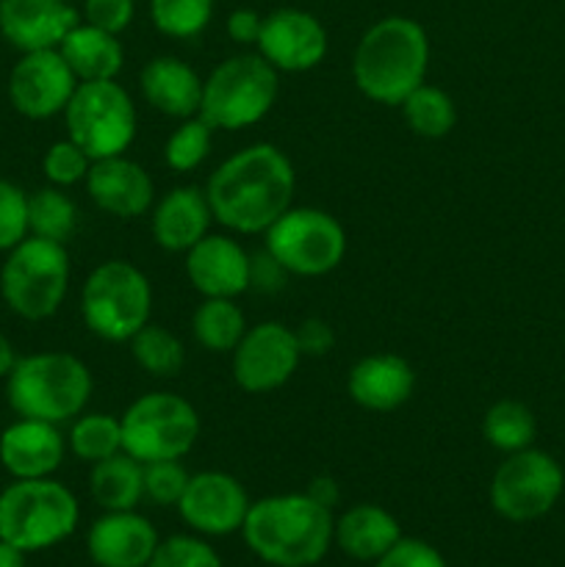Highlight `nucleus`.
<instances>
[{
    "mask_svg": "<svg viewBox=\"0 0 565 567\" xmlns=\"http://www.w3.org/2000/svg\"><path fill=\"white\" fill-rule=\"evenodd\" d=\"M66 449L83 463H100L122 452V421L116 415L86 413L72 421Z\"/></svg>",
    "mask_w": 565,
    "mask_h": 567,
    "instance_id": "33",
    "label": "nucleus"
},
{
    "mask_svg": "<svg viewBox=\"0 0 565 567\" xmlns=\"http://www.w3.org/2000/svg\"><path fill=\"white\" fill-rule=\"evenodd\" d=\"M294 338H297L302 358H325L336 347V330L325 319H316V316L299 321Z\"/></svg>",
    "mask_w": 565,
    "mask_h": 567,
    "instance_id": "42",
    "label": "nucleus"
},
{
    "mask_svg": "<svg viewBox=\"0 0 565 567\" xmlns=\"http://www.w3.org/2000/svg\"><path fill=\"white\" fill-rule=\"evenodd\" d=\"M430 66V37L415 20L382 17L360 37L352 78L360 94L380 105H402L424 83Z\"/></svg>",
    "mask_w": 565,
    "mask_h": 567,
    "instance_id": "3",
    "label": "nucleus"
},
{
    "mask_svg": "<svg viewBox=\"0 0 565 567\" xmlns=\"http://www.w3.org/2000/svg\"><path fill=\"white\" fill-rule=\"evenodd\" d=\"M402 116L421 138H443L458 125V105L443 89L421 83L402 100Z\"/></svg>",
    "mask_w": 565,
    "mask_h": 567,
    "instance_id": "31",
    "label": "nucleus"
},
{
    "mask_svg": "<svg viewBox=\"0 0 565 567\" xmlns=\"http://www.w3.org/2000/svg\"><path fill=\"white\" fill-rule=\"evenodd\" d=\"M214 144V127L203 116H188L170 133L164 144V164L172 172H192L208 158Z\"/></svg>",
    "mask_w": 565,
    "mask_h": 567,
    "instance_id": "35",
    "label": "nucleus"
},
{
    "mask_svg": "<svg viewBox=\"0 0 565 567\" xmlns=\"http://www.w3.org/2000/svg\"><path fill=\"white\" fill-rule=\"evenodd\" d=\"M122 421V452L138 463L183 460L199 437V415L188 399L177 393H144Z\"/></svg>",
    "mask_w": 565,
    "mask_h": 567,
    "instance_id": "9",
    "label": "nucleus"
},
{
    "mask_svg": "<svg viewBox=\"0 0 565 567\" xmlns=\"http://www.w3.org/2000/svg\"><path fill=\"white\" fill-rule=\"evenodd\" d=\"M136 14L133 0H83V22L120 37Z\"/></svg>",
    "mask_w": 565,
    "mask_h": 567,
    "instance_id": "41",
    "label": "nucleus"
},
{
    "mask_svg": "<svg viewBox=\"0 0 565 567\" xmlns=\"http://www.w3.org/2000/svg\"><path fill=\"white\" fill-rule=\"evenodd\" d=\"M0 567H25V551L0 540Z\"/></svg>",
    "mask_w": 565,
    "mask_h": 567,
    "instance_id": "47",
    "label": "nucleus"
},
{
    "mask_svg": "<svg viewBox=\"0 0 565 567\" xmlns=\"http://www.w3.org/2000/svg\"><path fill=\"white\" fill-rule=\"evenodd\" d=\"M89 493L103 513L136 509L144 498V465L120 452L92 465Z\"/></svg>",
    "mask_w": 565,
    "mask_h": 567,
    "instance_id": "27",
    "label": "nucleus"
},
{
    "mask_svg": "<svg viewBox=\"0 0 565 567\" xmlns=\"http://www.w3.org/2000/svg\"><path fill=\"white\" fill-rule=\"evenodd\" d=\"M308 493L314 502H319L321 507L332 509L338 504V498H341V487H338V482L332 480V476H316V480H310L308 485Z\"/></svg>",
    "mask_w": 565,
    "mask_h": 567,
    "instance_id": "45",
    "label": "nucleus"
},
{
    "mask_svg": "<svg viewBox=\"0 0 565 567\" xmlns=\"http://www.w3.org/2000/svg\"><path fill=\"white\" fill-rule=\"evenodd\" d=\"M347 391L358 408L371 413H393L413 396L415 371L399 354H366L349 369Z\"/></svg>",
    "mask_w": 565,
    "mask_h": 567,
    "instance_id": "22",
    "label": "nucleus"
},
{
    "mask_svg": "<svg viewBox=\"0 0 565 567\" xmlns=\"http://www.w3.org/2000/svg\"><path fill=\"white\" fill-rule=\"evenodd\" d=\"M374 567H446V559L435 546L415 537H402L393 548H388Z\"/></svg>",
    "mask_w": 565,
    "mask_h": 567,
    "instance_id": "40",
    "label": "nucleus"
},
{
    "mask_svg": "<svg viewBox=\"0 0 565 567\" xmlns=\"http://www.w3.org/2000/svg\"><path fill=\"white\" fill-rule=\"evenodd\" d=\"M216 0H150L153 25L164 37L194 39L208 28Z\"/></svg>",
    "mask_w": 565,
    "mask_h": 567,
    "instance_id": "34",
    "label": "nucleus"
},
{
    "mask_svg": "<svg viewBox=\"0 0 565 567\" xmlns=\"http://www.w3.org/2000/svg\"><path fill=\"white\" fill-rule=\"evenodd\" d=\"M70 288V255L64 244L25 236L9 249L0 269V293L14 316L44 321L55 316Z\"/></svg>",
    "mask_w": 565,
    "mask_h": 567,
    "instance_id": "8",
    "label": "nucleus"
},
{
    "mask_svg": "<svg viewBox=\"0 0 565 567\" xmlns=\"http://www.w3.org/2000/svg\"><path fill=\"white\" fill-rule=\"evenodd\" d=\"M258 53L275 66L277 72H308L325 61L330 50L327 28L321 25L319 17L310 11L275 9L264 17L258 37Z\"/></svg>",
    "mask_w": 565,
    "mask_h": 567,
    "instance_id": "16",
    "label": "nucleus"
},
{
    "mask_svg": "<svg viewBox=\"0 0 565 567\" xmlns=\"http://www.w3.org/2000/svg\"><path fill=\"white\" fill-rule=\"evenodd\" d=\"M402 540V526L380 504H355L336 518L332 543L358 563H377L388 548Z\"/></svg>",
    "mask_w": 565,
    "mask_h": 567,
    "instance_id": "25",
    "label": "nucleus"
},
{
    "mask_svg": "<svg viewBox=\"0 0 565 567\" xmlns=\"http://www.w3.org/2000/svg\"><path fill=\"white\" fill-rule=\"evenodd\" d=\"M186 277L203 299H236L249 291V252L236 238L208 233L186 252Z\"/></svg>",
    "mask_w": 565,
    "mask_h": 567,
    "instance_id": "20",
    "label": "nucleus"
},
{
    "mask_svg": "<svg viewBox=\"0 0 565 567\" xmlns=\"http://www.w3.org/2000/svg\"><path fill=\"white\" fill-rule=\"evenodd\" d=\"M138 86H142L144 100L170 120H188L199 114L203 78L194 66L175 55H158L150 61L138 75Z\"/></svg>",
    "mask_w": 565,
    "mask_h": 567,
    "instance_id": "24",
    "label": "nucleus"
},
{
    "mask_svg": "<svg viewBox=\"0 0 565 567\" xmlns=\"http://www.w3.org/2000/svg\"><path fill=\"white\" fill-rule=\"evenodd\" d=\"M42 169L50 186L70 188L86 181L89 169H92V158L72 138H61V142H53L48 147L42 158Z\"/></svg>",
    "mask_w": 565,
    "mask_h": 567,
    "instance_id": "37",
    "label": "nucleus"
},
{
    "mask_svg": "<svg viewBox=\"0 0 565 567\" xmlns=\"http://www.w3.org/2000/svg\"><path fill=\"white\" fill-rule=\"evenodd\" d=\"M286 277L288 271L266 249L258 255H249V288L260 293H275L286 286Z\"/></svg>",
    "mask_w": 565,
    "mask_h": 567,
    "instance_id": "43",
    "label": "nucleus"
},
{
    "mask_svg": "<svg viewBox=\"0 0 565 567\" xmlns=\"http://www.w3.org/2000/svg\"><path fill=\"white\" fill-rule=\"evenodd\" d=\"M78 498L53 476L17 480L0 493V540L25 554L64 543L78 529Z\"/></svg>",
    "mask_w": 565,
    "mask_h": 567,
    "instance_id": "5",
    "label": "nucleus"
},
{
    "mask_svg": "<svg viewBox=\"0 0 565 567\" xmlns=\"http://www.w3.org/2000/svg\"><path fill=\"white\" fill-rule=\"evenodd\" d=\"M78 230V205L59 186L28 194V233L48 241L66 244Z\"/></svg>",
    "mask_w": 565,
    "mask_h": 567,
    "instance_id": "29",
    "label": "nucleus"
},
{
    "mask_svg": "<svg viewBox=\"0 0 565 567\" xmlns=\"http://www.w3.org/2000/svg\"><path fill=\"white\" fill-rule=\"evenodd\" d=\"M66 437L59 424L37 419H17L0 435V463L14 480H44L61 468Z\"/></svg>",
    "mask_w": 565,
    "mask_h": 567,
    "instance_id": "21",
    "label": "nucleus"
},
{
    "mask_svg": "<svg viewBox=\"0 0 565 567\" xmlns=\"http://www.w3.org/2000/svg\"><path fill=\"white\" fill-rule=\"evenodd\" d=\"M78 22L70 0H0V33L22 53L59 50Z\"/></svg>",
    "mask_w": 565,
    "mask_h": 567,
    "instance_id": "17",
    "label": "nucleus"
},
{
    "mask_svg": "<svg viewBox=\"0 0 565 567\" xmlns=\"http://www.w3.org/2000/svg\"><path fill=\"white\" fill-rule=\"evenodd\" d=\"M64 122L66 138L92 161L125 155L136 138V105L116 81L78 83Z\"/></svg>",
    "mask_w": 565,
    "mask_h": 567,
    "instance_id": "10",
    "label": "nucleus"
},
{
    "mask_svg": "<svg viewBox=\"0 0 565 567\" xmlns=\"http://www.w3.org/2000/svg\"><path fill=\"white\" fill-rule=\"evenodd\" d=\"M210 221L214 210L205 197V188L177 186L153 205L150 230L161 249L186 255L194 244L208 236Z\"/></svg>",
    "mask_w": 565,
    "mask_h": 567,
    "instance_id": "23",
    "label": "nucleus"
},
{
    "mask_svg": "<svg viewBox=\"0 0 565 567\" xmlns=\"http://www.w3.org/2000/svg\"><path fill=\"white\" fill-rule=\"evenodd\" d=\"M535 415L524 402H515V399H502V402L491 404L482 419V437L502 454L530 449L535 443Z\"/></svg>",
    "mask_w": 565,
    "mask_h": 567,
    "instance_id": "30",
    "label": "nucleus"
},
{
    "mask_svg": "<svg viewBox=\"0 0 565 567\" xmlns=\"http://www.w3.org/2000/svg\"><path fill=\"white\" fill-rule=\"evenodd\" d=\"M75 89L78 78L72 75L59 50L22 53V59L11 66L9 100L17 114L28 120H50L64 114Z\"/></svg>",
    "mask_w": 565,
    "mask_h": 567,
    "instance_id": "15",
    "label": "nucleus"
},
{
    "mask_svg": "<svg viewBox=\"0 0 565 567\" xmlns=\"http://www.w3.org/2000/svg\"><path fill=\"white\" fill-rule=\"evenodd\" d=\"M194 341L208 352H233L247 332V319L236 299L205 297L192 316Z\"/></svg>",
    "mask_w": 565,
    "mask_h": 567,
    "instance_id": "28",
    "label": "nucleus"
},
{
    "mask_svg": "<svg viewBox=\"0 0 565 567\" xmlns=\"http://www.w3.org/2000/svg\"><path fill=\"white\" fill-rule=\"evenodd\" d=\"M266 236V252L297 277H321L338 269L347 255L341 221L321 208H288Z\"/></svg>",
    "mask_w": 565,
    "mask_h": 567,
    "instance_id": "11",
    "label": "nucleus"
},
{
    "mask_svg": "<svg viewBox=\"0 0 565 567\" xmlns=\"http://www.w3.org/2000/svg\"><path fill=\"white\" fill-rule=\"evenodd\" d=\"M147 567H225L210 543L194 535H175L158 543Z\"/></svg>",
    "mask_w": 565,
    "mask_h": 567,
    "instance_id": "36",
    "label": "nucleus"
},
{
    "mask_svg": "<svg viewBox=\"0 0 565 567\" xmlns=\"http://www.w3.org/2000/svg\"><path fill=\"white\" fill-rule=\"evenodd\" d=\"M92 371L70 352H39L17 358L6 377L9 408L20 419L64 424L75 421L92 399Z\"/></svg>",
    "mask_w": 565,
    "mask_h": 567,
    "instance_id": "4",
    "label": "nucleus"
},
{
    "mask_svg": "<svg viewBox=\"0 0 565 567\" xmlns=\"http://www.w3.org/2000/svg\"><path fill=\"white\" fill-rule=\"evenodd\" d=\"M249 502L247 491L236 476L225 471H199L188 480L186 493L177 502L183 524L203 537H227L242 532L247 520Z\"/></svg>",
    "mask_w": 565,
    "mask_h": 567,
    "instance_id": "14",
    "label": "nucleus"
},
{
    "mask_svg": "<svg viewBox=\"0 0 565 567\" xmlns=\"http://www.w3.org/2000/svg\"><path fill=\"white\" fill-rule=\"evenodd\" d=\"M297 175L280 147L269 142L249 144L222 161L208 177V197L214 219L242 236L266 233L291 208Z\"/></svg>",
    "mask_w": 565,
    "mask_h": 567,
    "instance_id": "1",
    "label": "nucleus"
},
{
    "mask_svg": "<svg viewBox=\"0 0 565 567\" xmlns=\"http://www.w3.org/2000/svg\"><path fill=\"white\" fill-rule=\"evenodd\" d=\"M70 3H72V0H70Z\"/></svg>",
    "mask_w": 565,
    "mask_h": 567,
    "instance_id": "48",
    "label": "nucleus"
},
{
    "mask_svg": "<svg viewBox=\"0 0 565 567\" xmlns=\"http://www.w3.org/2000/svg\"><path fill=\"white\" fill-rule=\"evenodd\" d=\"M565 491V474L552 454L521 449L507 454L491 480V507L510 524H530L554 509Z\"/></svg>",
    "mask_w": 565,
    "mask_h": 567,
    "instance_id": "12",
    "label": "nucleus"
},
{
    "mask_svg": "<svg viewBox=\"0 0 565 567\" xmlns=\"http://www.w3.org/2000/svg\"><path fill=\"white\" fill-rule=\"evenodd\" d=\"M59 53L70 64L78 83L92 81H116L125 61V50L116 33L100 31L89 22H78L64 42L59 44Z\"/></svg>",
    "mask_w": 565,
    "mask_h": 567,
    "instance_id": "26",
    "label": "nucleus"
},
{
    "mask_svg": "<svg viewBox=\"0 0 565 567\" xmlns=\"http://www.w3.org/2000/svg\"><path fill=\"white\" fill-rule=\"evenodd\" d=\"M150 313H153V288L147 275L127 260H105L94 266L83 282V324L103 341H131L147 324Z\"/></svg>",
    "mask_w": 565,
    "mask_h": 567,
    "instance_id": "7",
    "label": "nucleus"
},
{
    "mask_svg": "<svg viewBox=\"0 0 565 567\" xmlns=\"http://www.w3.org/2000/svg\"><path fill=\"white\" fill-rule=\"evenodd\" d=\"M280 72L260 53L230 55L203 81L199 116L214 131L253 127L275 109Z\"/></svg>",
    "mask_w": 565,
    "mask_h": 567,
    "instance_id": "6",
    "label": "nucleus"
},
{
    "mask_svg": "<svg viewBox=\"0 0 565 567\" xmlns=\"http://www.w3.org/2000/svg\"><path fill=\"white\" fill-rule=\"evenodd\" d=\"M336 518L308 493H280L253 502L242 526L244 543L271 567H314L332 546Z\"/></svg>",
    "mask_w": 565,
    "mask_h": 567,
    "instance_id": "2",
    "label": "nucleus"
},
{
    "mask_svg": "<svg viewBox=\"0 0 565 567\" xmlns=\"http://www.w3.org/2000/svg\"><path fill=\"white\" fill-rule=\"evenodd\" d=\"M28 236V194L0 181V252L14 249Z\"/></svg>",
    "mask_w": 565,
    "mask_h": 567,
    "instance_id": "39",
    "label": "nucleus"
},
{
    "mask_svg": "<svg viewBox=\"0 0 565 567\" xmlns=\"http://www.w3.org/2000/svg\"><path fill=\"white\" fill-rule=\"evenodd\" d=\"M161 537L136 509L105 513L89 526L86 551L97 567H147Z\"/></svg>",
    "mask_w": 565,
    "mask_h": 567,
    "instance_id": "18",
    "label": "nucleus"
},
{
    "mask_svg": "<svg viewBox=\"0 0 565 567\" xmlns=\"http://www.w3.org/2000/svg\"><path fill=\"white\" fill-rule=\"evenodd\" d=\"M233 380L247 393H269L286 385L299 369V343L280 321L249 327L233 349Z\"/></svg>",
    "mask_w": 565,
    "mask_h": 567,
    "instance_id": "13",
    "label": "nucleus"
},
{
    "mask_svg": "<svg viewBox=\"0 0 565 567\" xmlns=\"http://www.w3.org/2000/svg\"><path fill=\"white\" fill-rule=\"evenodd\" d=\"M127 343H131V354L136 365L147 371L150 377L170 380V377L181 374L183 365H186V349H183L181 338L166 330V327L153 324V321H147Z\"/></svg>",
    "mask_w": 565,
    "mask_h": 567,
    "instance_id": "32",
    "label": "nucleus"
},
{
    "mask_svg": "<svg viewBox=\"0 0 565 567\" xmlns=\"http://www.w3.org/2000/svg\"><path fill=\"white\" fill-rule=\"evenodd\" d=\"M14 363H17L14 347H11L9 338H6L3 332H0V380H6V377L11 374Z\"/></svg>",
    "mask_w": 565,
    "mask_h": 567,
    "instance_id": "46",
    "label": "nucleus"
},
{
    "mask_svg": "<svg viewBox=\"0 0 565 567\" xmlns=\"http://www.w3.org/2000/svg\"><path fill=\"white\" fill-rule=\"evenodd\" d=\"M260 25L264 17L255 9H236L227 17V37L236 44H255L260 37Z\"/></svg>",
    "mask_w": 565,
    "mask_h": 567,
    "instance_id": "44",
    "label": "nucleus"
},
{
    "mask_svg": "<svg viewBox=\"0 0 565 567\" xmlns=\"http://www.w3.org/2000/svg\"><path fill=\"white\" fill-rule=\"evenodd\" d=\"M188 474L181 460H158V463H144V498H150L158 507H177V502L186 493Z\"/></svg>",
    "mask_w": 565,
    "mask_h": 567,
    "instance_id": "38",
    "label": "nucleus"
},
{
    "mask_svg": "<svg viewBox=\"0 0 565 567\" xmlns=\"http://www.w3.org/2000/svg\"><path fill=\"white\" fill-rule=\"evenodd\" d=\"M83 183L92 203L116 219H136L147 214L155 203L153 177L127 155L92 161V169Z\"/></svg>",
    "mask_w": 565,
    "mask_h": 567,
    "instance_id": "19",
    "label": "nucleus"
}]
</instances>
